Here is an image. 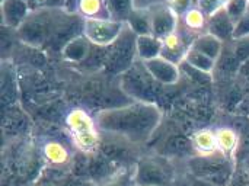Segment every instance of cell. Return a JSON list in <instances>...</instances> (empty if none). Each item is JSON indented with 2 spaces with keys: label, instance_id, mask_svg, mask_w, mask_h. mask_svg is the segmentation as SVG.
Listing matches in <instances>:
<instances>
[{
  "label": "cell",
  "instance_id": "1",
  "mask_svg": "<svg viewBox=\"0 0 249 186\" xmlns=\"http://www.w3.org/2000/svg\"><path fill=\"white\" fill-rule=\"evenodd\" d=\"M83 22L85 19L70 9L32 10L16 34L31 47L61 52L71 38L83 34Z\"/></svg>",
  "mask_w": 249,
  "mask_h": 186
},
{
  "label": "cell",
  "instance_id": "2",
  "mask_svg": "<svg viewBox=\"0 0 249 186\" xmlns=\"http://www.w3.org/2000/svg\"><path fill=\"white\" fill-rule=\"evenodd\" d=\"M99 130L131 143H146L160 124V109L153 102L136 101L107 108L95 117Z\"/></svg>",
  "mask_w": 249,
  "mask_h": 186
},
{
  "label": "cell",
  "instance_id": "3",
  "mask_svg": "<svg viewBox=\"0 0 249 186\" xmlns=\"http://www.w3.org/2000/svg\"><path fill=\"white\" fill-rule=\"evenodd\" d=\"M66 127L70 133L74 146L80 152L92 154L98 150L101 143L99 127L96 124V119L92 118V115L86 109H71L66 117Z\"/></svg>",
  "mask_w": 249,
  "mask_h": 186
},
{
  "label": "cell",
  "instance_id": "4",
  "mask_svg": "<svg viewBox=\"0 0 249 186\" xmlns=\"http://www.w3.org/2000/svg\"><path fill=\"white\" fill-rule=\"evenodd\" d=\"M136 38L137 35L127 26L118 36V39L109 45V52H108V60L105 64V70L112 73V74H120L125 73L137 58L136 52Z\"/></svg>",
  "mask_w": 249,
  "mask_h": 186
},
{
  "label": "cell",
  "instance_id": "5",
  "mask_svg": "<svg viewBox=\"0 0 249 186\" xmlns=\"http://www.w3.org/2000/svg\"><path fill=\"white\" fill-rule=\"evenodd\" d=\"M125 28V22L117 19H86L83 22V35L96 47L112 45Z\"/></svg>",
  "mask_w": 249,
  "mask_h": 186
},
{
  "label": "cell",
  "instance_id": "6",
  "mask_svg": "<svg viewBox=\"0 0 249 186\" xmlns=\"http://www.w3.org/2000/svg\"><path fill=\"white\" fill-rule=\"evenodd\" d=\"M150 20H152V34L165 38L169 34L175 32L179 25V16L169 7L168 3L155 4L149 9Z\"/></svg>",
  "mask_w": 249,
  "mask_h": 186
},
{
  "label": "cell",
  "instance_id": "7",
  "mask_svg": "<svg viewBox=\"0 0 249 186\" xmlns=\"http://www.w3.org/2000/svg\"><path fill=\"white\" fill-rule=\"evenodd\" d=\"M207 25H209V15L200 9L197 4H194L193 7H190L184 15L179 16V25H178V29L191 41L209 32L207 31Z\"/></svg>",
  "mask_w": 249,
  "mask_h": 186
},
{
  "label": "cell",
  "instance_id": "8",
  "mask_svg": "<svg viewBox=\"0 0 249 186\" xmlns=\"http://www.w3.org/2000/svg\"><path fill=\"white\" fill-rule=\"evenodd\" d=\"M142 63L147 73L162 86L175 85L179 80V66L163 57H156Z\"/></svg>",
  "mask_w": 249,
  "mask_h": 186
},
{
  "label": "cell",
  "instance_id": "9",
  "mask_svg": "<svg viewBox=\"0 0 249 186\" xmlns=\"http://www.w3.org/2000/svg\"><path fill=\"white\" fill-rule=\"evenodd\" d=\"M155 85H159L146 70V67H142V71L137 70L134 66H131L125 73L123 79V87L127 92V95L134 96V93H153Z\"/></svg>",
  "mask_w": 249,
  "mask_h": 186
},
{
  "label": "cell",
  "instance_id": "10",
  "mask_svg": "<svg viewBox=\"0 0 249 186\" xmlns=\"http://www.w3.org/2000/svg\"><path fill=\"white\" fill-rule=\"evenodd\" d=\"M191 47V41L179 31L177 29L175 32L169 34L162 39V54L160 57L175 63V64H182L185 60V55Z\"/></svg>",
  "mask_w": 249,
  "mask_h": 186
},
{
  "label": "cell",
  "instance_id": "11",
  "mask_svg": "<svg viewBox=\"0 0 249 186\" xmlns=\"http://www.w3.org/2000/svg\"><path fill=\"white\" fill-rule=\"evenodd\" d=\"M31 12L28 0H1V23L4 28L18 31Z\"/></svg>",
  "mask_w": 249,
  "mask_h": 186
},
{
  "label": "cell",
  "instance_id": "12",
  "mask_svg": "<svg viewBox=\"0 0 249 186\" xmlns=\"http://www.w3.org/2000/svg\"><path fill=\"white\" fill-rule=\"evenodd\" d=\"M207 31L217 36L219 39L229 41L233 39V32H235V22L232 20V17L229 16V13L226 12L225 7L216 10L214 13H212L209 16V25H207Z\"/></svg>",
  "mask_w": 249,
  "mask_h": 186
},
{
  "label": "cell",
  "instance_id": "13",
  "mask_svg": "<svg viewBox=\"0 0 249 186\" xmlns=\"http://www.w3.org/2000/svg\"><path fill=\"white\" fill-rule=\"evenodd\" d=\"M166 184V175L162 168L153 162H140L136 166V185L160 186Z\"/></svg>",
  "mask_w": 249,
  "mask_h": 186
},
{
  "label": "cell",
  "instance_id": "14",
  "mask_svg": "<svg viewBox=\"0 0 249 186\" xmlns=\"http://www.w3.org/2000/svg\"><path fill=\"white\" fill-rule=\"evenodd\" d=\"M90 48H92V44L90 41L83 35H77L74 38H71L63 48L61 51V57L69 61V63H73V64H80L86 60V57L89 55L90 52Z\"/></svg>",
  "mask_w": 249,
  "mask_h": 186
},
{
  "label": "cell",
  "instance_id": "15",
  "mask_svg": "<svg viewBox=\"0 0 249 186\" xmlns=\"http://www.w3.org/2000/svg\"><path fill=\"white\" fill-rule=\"evenodd\" d=\"M73 10L86 19H112L107 0H76Z\"/></svg>",
  "mask_w": 249,
  "mask_h": 186
},
{
  "label": "cell",
  "instance_id": "16",
  "mask_svg": "<svg viewBox=\"0 0 249 186\" xmlns=\"http://www.w3.org/2000/svg\"><path fill=\"white\" fill-rule=\"evenodd\" d=\"M136 52L140 61L152 60L160 57L162 54V38L147 34V35H137L136 38Z\"/></svg>",
  "mask_w": 249,
  "mask_h": 186
},
{
  "label": "cell",
  "instance_id": "17",
  "mask_svg": "<svg viewBox=\"0 0 249 186\" xmlns=\"http://www.w3.org/2000/svg\"><path fill=\"white\" fill-rule=\"evenodd\" d=\"M191 48H194V50H197V51L209 55L214 61H217V58L220 57L222 50H223V41L219 39L217 36L212 35L210 32H206V34L197 36L193 41Z\"/></svg>",
  "mask_w": 249,
  "mask_h": 186
},
{
  "label": "cell",
  "instance_id": "18",
  "mask_svg": "<svg viewBox=\"0 0 249 186\" xmlns=\"http://www.w3.org/2000/svg\"><path fill=\"white\" fill-rule=\"evenodd\" d=\"M42 156L51 166H55V168L66 165L70 159L67 147L63 143L55 141V140H50V141L44 143Z\"/></svg>",
  "mask_w": 249,
  "mask_h": 186
},
{
  "label": "cell",
  "instance_id": "19",
  "mask_svg": "<svg viewBox=\"0 0 249 186\" xmlns=\"http://www.w3.org/2000/svg\"><path fill=\"white\" fill-rule=\"evenodd\" d=\"M127 26L136 35H147L152 34V20L149 9H137L134 7L125 20Z\"/></svg>",
  "mask_w": 249,
  "mask_h": 186
},
{
  "label": "cell",
  "instance_id": "20",
  "mask_svg": "<svg viewBox=\"0 0 249 186\" xmlns=\"http://www.w3.org/2000/svg\"><path fill=\"white\" fill-rule=\"evenodd\" d=\"M193 147L203 156H212L216 153L217 149V141H216V131H212L209 128L197 131L193 138H191Z\"/></svg>",
  "mask_w": 249,
  "mask_h": 186
},
{
  "label": "cell",
  "instance_id": "21",
  "mask_svg": "<svg viewBox=\"0 0 249 186\" xmlns=\"http://www.w3.org/2000/svg\"><path fill=\"white\" fill-rule=\"evenodd\" d=\"M216 141H217L219 152L225 156H231L232 153H235L239 140L235 130L229 127H222L216 130Z\"/></svg>",
  "mask_w": 249,
  "mask_h": 186
},
{
  "label": "cell",
  "instance_id": "22",
  "mask_svg": "<svg viewBox=\"0 0 249 186\" xmlns=\"http://www.w3.org/2000/svg\"><path fill=\"white\" fill-rule=\"evenodd\" d=\"M184 61L187 64H190L191 67H194V68H197V70H200L203 73H209V74L213 71L214 64H216V61L213 58H210L209 55H206V54H203V52H200V51H197V50H194L191 47H190Z\"/></svg>",
  "mask_w": 249,
  "mask_h": 186
},
{
  "label": "cell",
  "instance_id": "23",
  "mask_svg": "<svg viewBox=\"0 0 249 186\" xmlns=\"http://www.w3.org/2000/svg\"><path fill=\"white\" fill-rule=\"evenodd\" d=\"M112 19L125 22L131 10L134 9V0H107Z\"/></svg>",
  "mask_w": 249,
  "mask_h": 186
},
{
  "label": "cell",
  "instance_id": "24",
  "mask_svg": "<svg viewBox=\"0 0 249 186\" xmlns=\"http://www.w3.org/2000/svg\"><path fill=\"white\" fill-rule=\"evenodd\" d=\"M136 185V168H121L102 186H134Z\"/></svg>",
  "mask_w": 249,
  "mask_h": 186
},
{
  "label": "cell",
  "instance_id": "25",
  "mask_svg": "<svg viewBox=\"0 0 249 186\" xmlns=\"http://www.w3.org/2000/svg\"><path fill=\"white\" fill-rule=\"evenodd\" d=\"M249 7V0H229L226 4H225V9L226 12L229 13V16L232 17V20L236 22L247 13Z\"/></svg>",
  "mask_w": 249,
  "mask_h": 186
},
{
  "label": "cell",
  "instance_id": "26",
  "mask_svg": "<svg viewBox=\"0 0 249 186\" xmlns=\"http://www.w3.org/2000/svg\"><path fill=\"white\" fill-rule=\"evenodd\" d=\"M32 10L42 9H69L67 0H28Z\"/></svg>",
  "mask_w": 249,
  "mask_h": 186
},
{
  "label": "cell",
  "instance_id": "27",
  "mask_svg": "<svg viewBox=\"0 0 249 186\" xmlns=\"http://www.w3.org/2000/svg\"><path fill=\"white\" fill-rule=\"evenodd\" d=\"M247 36H249V7L247 13L235 25L233 39H242V38H247Z\"/></svg>",
  "mask_w": 249,
  "mask_h": 186
},
{
  "label": "cell",
  "instance_id": "28",
  "mask_svg": "<svg viewBox=\"0 0 249 186\" xmlns=\"http://www.w3.org/2000/svg\"><path fill=\"white\" fill-rule=\"evenodd\" d=\"M228 1H229V0H196V4H197L200 9H203V10L210 16V15L214 13L216 10L225 7V4H226Z\"/></svg>",
  "mask_w": 249,
  "mask_h": 186
},
{
  "label": "cell",
  "instance_id": "29",
  "mask_svg": "<svg viewBox=\"0 0 249 186\" xmlns=\"http://www.w3.org/2000/svg\"><path fill=\"white\" fill-rule=\"evenodd\" d=\"M168 4H169V7H171L178 16H181V15H184L190 7H193V6L196 4V1H194V0H168Z\"/></svg>",
  "mask_w": 249,
  "mask_h": 186
},
{
  "label": "cell",
  "instance_id": "30",
  "mask_svg": "<svg viewBox=\"0 0 249 186\" xmlns=\"http://www.w3.org/2000/svg\"><path fill=\"white\" fill-rule=\"evenodd\" d=\"M168 3V0H134V7L137 9H150L155 4Z\"/></svg>",
  "mask_w": 249,
  "mask_h": 186
},
{
  "label": "cell",
  "instance_id": "31",
  "mask_svg": "<svg viewBox=\"0 0 249 186\" xmlns=\"http://www.w3.org/2000/svg\"><path fill=\"white\" fill-rule=\"evenodd\" d=\"M160 186H165V185H160Z\"/></svg>",
  "mask_w": 249,
  "mask_h": 186
}]
</instances>
